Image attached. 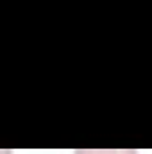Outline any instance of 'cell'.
Wrapping results in <instances>:
<instances>
[{"label":"cell","mask_w":152,"mask_h":154,"mask_svg":"<svg viewBox=\"0 0 152 154\" xmlns=\"http://www.w3.org/2000/svg\"><path fill=\"white\" fill-rule=\"evenodd\" d=\"M75 154H138L134 149H77Z\"/></svg>","instance_id":"1"}]
</instances>
